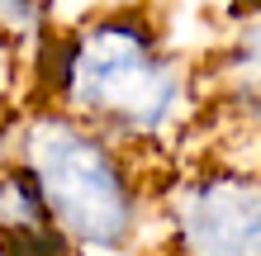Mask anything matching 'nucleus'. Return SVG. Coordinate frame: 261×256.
Instances as JSON below:
<instances>
[{"instance_id": "1", "label": "nucleus", "mask_w": 261, "mask_h": 256, "mask_svg": "<svg viewBox=\"0 0 261 256\" xmlns=\"http://www.w3.org/2000/svg\"><path fill=\"white\" fill-rule=\"evenodd\" d=\"M43 100L71 109L128 152L171 143L199 109L195 71L147 10H100L43 43Z\"/></svg>"}, {"instance_id": "2", "label": "nucleus", "mask_w": 261, "mask_h": 256, "mask_svg": "<svg viewBox=\"0 0 261 256\" xmlns=\"http://www.w3.org/2000/svg\"><path fill=\"white\" fill-rule=\"evenodd\" d=\"M34 180L53 228L71 256H138L152 190L133 152L53 100L10 119L5 157Z\"/></svg>"}, {"instance_id": "3", "label": "nucleus", "mask_w": 261, "mask_h": 256, "mask_svg": "<svg viewBox=\"0 0 261 256\" xmlns=\"http://www.w3.org/2000/svg\"><path fill=\"white\" fill-rule=\"evenodd\" d=\"M171 256H261V171H190L162 194Z\"/></svg>"}, {"instance_id": "4", "label": "nucleus", "mask_w": 261, "mask_h": 256, "mask_svg": "<svg viewBox=\"0 0 261 256\" xmlns=\"http://www.w3.org/2000/svg\"><path fill=\"white\" fill-rule=\"evenodd\" d=\"M219 90L247 124L261 128V19L242 24L219 57Z\"/></svg>"}, {"instance_id": "5", "label": "nucleus", "mask_w": 261, "mask_h": 256, "mask_svg": "<svg viewBox=\"0 0 261 256\" xmlns=\"http://www.w3.org/2000/svg\"><path fill=\"white\" fill-rule=\"evenodd\" d=\"M48 34V0H0V38L29 43Z\"/></svg>"}, {"instance_id": "6", "label": "nucleus", "mask_w": 261, "mask_h": 256, "mask_svg": "<svg viewBox=\"0 0 261 256\" xmlns=\"http://www.w3.org/2000/svg\"><path fill=\"white\" fill-rule=\"evenodd\" d=\"M138 256H171V251H166V247H162V251H138Z\"/></svg>"}]
</instances>
